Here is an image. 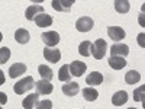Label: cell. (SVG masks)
<instances>
[{
	"label": "cell",
	"mask_w": 145,
	"mask_h": 109,
	"mask_svg": "<svg viewBox=\"0 0 145 109\" xmlns=\"http://www.w3.org/2000/svg\"><path fill=\"white\" fill-rule=\"evenodd\" d=\"M51 5L57 12H70L71 6L74 5V0H54Z\"/></svg>",
	"instance_id": "9c48e42d"
},
{
	"label": "cell",
	"mask_w": 145,
	"mask_h": 109,
	"mask_svg": "<svg viewBox=\"0 0 145 109\" xmlns=\"http://www.w3.org/2000/svg\"><path fill=\"white\" fill-rule=\"evenodd\" d=\"M78 90H80V86L76 81H68L63 86V93L65 96H76L78 93Z\"/></svg>",
	"instance_id": "ac0fdd59"
},
{
	"label": "cell",
	"mask_w": 145,
	"mask_h": 109,
	"mask_svg": "<svg viewBox=\"0 0 145 109\" xmlns=\"http://www.w3.org/2000/svg\"><path fill=\"white\" fill-rule=\"evenodd\" d=\"M33 87H35V80H33V77L28 76V77H23L22 80H19L13 86V90H15L16 95H23Z\"/></svg>",
	"instance_id": "6da1fadb"
},
{
	"label": "cell",
	"mask_w": 145,
	"mask_h": 109,
	"mask_svg": "<svg viewBox=\"0 0 145 109\" xmlns=\"http://www.w3.org/2000/svg\"><path fill=\"white\" fill-rule=\"evenodd\" d=\"M38 73L41 74L42 80H46V81H51V79L54 77V71L50 68V67H46L45 64H41L38 67Z\"/></svg>",
	"instance_id": "44dd1931"
},
{
	"label": "cell",
	"mask_w": 145,
	"mask_h": 109,
	"mask_svg": "<svg viewBox=\"0 0 145 109\" xmlns=\"http://www.w3.org/2000/svg\"><path fill=\"white\" fill-rule=\"evenodd\" d=\"M35 23L38 25L39 28H48V26H51L52 25V18L48 15V13H39L38 16H35Z\"/></svg>",
	"instance_id": "7c38bea8"
},
{
	"label": "cell",
	"mask_w": 145,
	"mask_h": 109,
	"mask_svg": "<svg viewBox=\"0 0 145 109\" xmlns=\"http://www.w3.org/2000/svg\"><path fill=\"white\" fill-rule=\"evenodd\" d=\"M139 80H141V74H139V71H137V70H129L125 74V81L128 84L139 83Z\"/></svg>",
	"instance_id": "7402d4cb"
},
{
	"label": "cell",
	"mask_w": 145,
	"mask_h": 109,
	"mask_svg": "<svg viewBox=\"0 0 145 109\" xmlns=\"http://www.w3.org/2000/svg\"><path fill=\"white\" fill-rule=\"evenodd\" d=\"M93 26H94V22H93V19L90 16H81L76 22V28L80 32H89Z\"/></svg>",
	"instance_id": "277c9868"
},
{
	"label": "cell",
	"mask_w": 145,
	"mask_h": 109,
	"mask_svg": "<svg viewBox=\"0 0 145 109\" xmlns=\"http://www.w3.org/2000/svg\"><path fill=\"white\" fill-rule=\"evenodd\" d=\"M35 89L38 95H50L52 93L54 86L46 80H39V81H35Z\"/></svg>",
	"instance_id": "52a82bcc"
},
{
	"label": "cell",
	"mask_w": 145,
	"mask_h": 109,
	"mask_svg": "<svg viewBox=\"0 0 145 109\" xmlns=\"http://www.w3.org/2000/svg\"><path fill=\"white\" fill-rule=\"evenodd\" d=\"M70 79H71L70 67H68V64H64L61 68H59V71H58V80H59V81H65V83H68V81H71Z\"/></svg>",
	"instance_id": "cb8c5ba5"
},
{
	"label": "cell",
	"mask_w": 145,
	"mask_h": 109,
	"mask_svg": "<svg viewBox=\"0 0 145 109\" xmlns=\"http://www.w3.org/2000/svg\"><path fill=\"white\" fill-rule=\"evenodd\" d=\"M2 39H3V35H2V32H0V42H2Z\"/></svg>",
	"instance_id": "4dcf8cb0"
},
{
	"label": "cell",
	"mask_w": 145,
	"mask_h": 109,
	"mask_svg": "<svg viewBox=\"0 0 145 109\" xmlns=\"http://www.w3.org/2000/svg\"><path fill=\"white\" fill-rule=\"evenodd\" d=\"M86 83L89 86H97V84L103 83V74L99 71H91L90 74L86 77Z\"/></svg>",
	"instance_id": "2e32d148"
},
{
	"label": "cell",
	"mask_w": 145,
	"mask_h": 109,
	"mask_svg": "<svg viewBox=\"0 0 145 109\" xmlns=\"http://www.w3.org/2000/svg\"><path fill=\"white\" fill-rule=\"evenodd\" d=\"M44 57L46 61L50 63H58L61 60V53L57 48H50V47H45L44 48Z\"/></svg>",
	"instance_id": "5b68a950"
},
{
	"label": "cell",
	"mask_w": 145,
	"mask_h": 109,
	"mask_svg": "<svg viewBox=\"0 0 145 109\" xmlns=\"http://www.w3.org/2000/svg\"><path fill=\"white\" fill-rule=\"evenodd\" d=\"M106 50H107V44L105 39H96L93 42V50H91V55L96 58V60H102L106 54Z\"/></svg>",
	"instance_id": "7a4b0ae2"
},
{
	"label": "cell",
	"mask_w": 145,
	"mask_h": 109,
	"mask_svg": "<svg viewBox=\"0 0 145 109\" xmlns=\"http://www.w3.org/2000/svg\"><path fill=\"white\" fill-rule=\"evenodd\" d=\"M36 109H52V102L50 99L41 100L38 105H36Z\"/></svg>",
	"instance_id": "83f0119b"
},
{
	"label": "cell",
	"mask_w": 145,
	"mask_h": 109,
	"mask_svg": "<svg viewBox=\"0 0 145 109\" xmlns=\"http://www.w3.org/2000/svg\"><path fill=\"white\" fill-rule=\"evenodd\" d=\"M41 38H42V41L45 42V47H50V48L55 47V45L59 42V35H58V32H55V31L44 32V33L41 35Z\"/></svg>",
	"instance_id": "3957f363"
},
{
	"label": "cell",
	"mask_w": 145,
	"mask_h": 109,
	"mask_svg": "<svg viewBox=\"0 0 145 109\" xmlns=\"http://www.w3.org/2000/svg\"><path fill=\"white\" fill-rule=\"evenodd\" d=\"M39 13H44V7L41 5H31L25 12V16L28 20H33L35 16H38Z\"/></svg>",
	"instance_id": "9a60e30c"
},
{
	"label": "cell",
	"mask_w": 145,
	"mask_h": 109,
	"mask_svg": "<svg viewBox=\"0 0 145 109\" xmlns=\"http://www.w3.org/2000/svg\"><path fill=\"white\" fill-rule=\"evenodd\" d=\"M70 67V73H71V76H76V77H80L81 74H84L87 70V66L86 63H83V61H72L71 64H68Z\"/></svg>",
	"instance_id": "8992f818"
},
{
	"label": "cell",
	"mask_w": 145,
	"mask_h": 109,
	"mask_svg": "<svg viewBox=\"0 0 145 109\" xmlns=\"http://www.w3.org/2000/svg\"><path fill=\"white\" fill-rule=\"evenodd\" d=\"M109 66L113 70H122L126 66V60L123 57H118V55H110V58L107 60Z\"/></svg>",
	"instance_id": "4fadbf2b"
},
{
	"label": "cell",
	"mask_w": 145,
	"mask_h": 109,
	"mask_svg": "<svg viewBox=\"0 0 145 109\" xmlns=\"http://www.w3.org/2000/svg\"><path fill=\"white\" fill-rule=\"evenodd\" d=\"M144 92H145V87H144V86L135 89V92H134V100L142 102V100H144Z\"/></svg>",
	"instance_id": "4316f807"
},
{
	"label": "cell",
	"mask_w": 145,
	"mask_h": 109,
	"mask_svg": "<svg viewBox=\"0 0 145 109\" xmlns=\"http://www.w3.org/2000/svg\"><path fill=\"white\" fill-rule=\"evenodd\" d=\"M91 50H93V42L91 41H83L78 45V53L83 57H90L91 55Z\"/></svg>",
	"instance_id": "d6986e66"
},
{
	"label": "cell",
	"mask_w": 145,
	"mask_h": 109,
	"mask_svg": "<svg viewBox=\"0 0 145 109\" xmlns=\"http://www.w3.org/2000/svg\"><path fill=\"white\" fill-rule=\"evenodd\" d=\"M110 54H112V55H118V57H123V58H125V57L129 54V48H128L126 44L118 42V44H113V45L110 47Z\"/></svg>",
	"instance_id": "8fae6325"
},
{
	"label": "cell",
	"mask_w": 145,
	"mask_h": 109,
	"mask_svg": "<svg viewBox=\"0 0 145 109\" xmlns=\"http://www.w3.org/2000/svg\"><path fill=\"white\" fill-rule=\"evenodd\" d=\"M6 103H7V96H6V93L0 92V105H6Z\"/></svg>",
	"instance_id": "f1b7e54d"
},
{
	"label": "cell",
	"mask_w": 145,
	"mask_h": 109,
	"mask_svg": "<svg viewBox=\"0 0 145 109\" xmlns=\"http://www.w3.org/2000/svg\"><path fill=\"white\" fill-rule=\"evenodd\" d=\"M38 103H39V95L38 93H31L26 98H23V100H22L23 109H33Z\"/></svg>",
	"instance_id": "30bf717a"
},
{
	"label": "cell",
	"mask_w": 145,
	"mask_h": 109,
	"mask_svg": "<svg viewBox=\"0 0 145 109\" xmlns=\"http://www.w3.org/2000/svg\"><path fill=\"white\" fill-rule=\"evenodd\" d=\"M15 39L19 42V44H28L29 39H31V35L26 29H18L15 32Z\"/></svg>",
	"instance_id": "ffe728a7"
},
{
	"label": "cell",
	"mask_w": 145,
	"mask_h": 109,
	"mask_svg": "<svg viewBox=\"0 0 145 109\" xmlns=\"http://www.w3.org/2000/svg\"><path fill=\"white\" fill-rule=\"evenodd\" d=\"M107 35H109L110 39L119 42V41H122L125 38V31L120 26H109L107 28Z\"/></svg>",
	"instance_id": "ba28073f"
},
{
	"label": "cell",
	"mask_w": 145,
	"mask_h": 109,
	"mask_svg": "<svg viewBox=\"0 0 145 109\" xmlns=\"http://www.w3.org/2000/svg\"><path fill=\"white\" fill-rule=\"evenodd\" d=\"M9 58H10V50H9V48L7 47L0 48V64L7 63Z\"/></svg>",
	"instance_id": "484cf974"
},
{
	"label": "cell",
	"mask_w": 145,
	"mask_h": 109,
	"mask_svg": "<svg viewBox=\"0 0 145 109\" xmlns=\"http://www.w3.org/2000/svg\"><path fill=\"white\" fill-rule=\"evenodd\" d=\"M129 7H131V3L128 0H116L115 2V9L119 13H128Z\"/></svg>",
	"instance_id": "d4e9b609"
},
{
	"label": "cell",
	"mask_w": 145,
	"mask_h": 109,
	"mask_svg": "<svg viewBox=\"0 0 145 109\" xmlns=\"http://www.w3.org/2000/svg\"><path fill=\"white\" fill-rule=\"evenodd\" d=\"M128 92H125V90H119V92H116L113 96H112V103L115 105V106H122V105H125L126 102H128Z\"/></svg>",
	"instance_id": "5bb4252c"
},
{
	"label": "cell",
	"mask_w": 145,
	"mask_h": 109,
	"mask_svg": "<svg viewBox=\"0 0 145 109\" xmlns=\"http://www.w3.org/2000/svg\"><path fill=\"white\" fill-rule=\"evenodd\" d=\"M128 109H137V108H128Z\"/></svg>",
	"instance_id": "1f68e13d"
},
{
	"label": "cell",
	"mask_w": 145,
	"mask_h": 109,
	"mask_svg": "<svg viewBox=\"0 0 145 109\" xmlns=\"http://www.w3.org/2000/svg\"><path fill=\"white\" fill-rule=\"evenodd\" d=\"M0 109H3V108H2V105H0Z\"/></svg>",
	"instance_id": "d6a6232c"
},
{
	"label": "cell",
	"mask_w": 145,
	"mask_h": 109,
	"mask_svg": "<svg viewBox=\"0 0 145 109\" xmlns=\"http://www.w3.org/2000/svg\"><path fill=\"white\" fill-rule=\"evenodd\" d=\"M5 80H6V77H5V73L0 70V86H2V84L5 83Z\"/></svg>",
	"instance_id": "f546056e"
},
{
	"label": "cell",
	"mask_w": 145,
	"mask_h": 109,
	"mask_svg": "<svg viewBox=\"0 0 145 109\" xmlns=\"http://www.w3.org/2000/svg\"><path fill=\"white\" fill-rule=\"evenodd\" d=\"M83 96H84V99L89 100V102H94L96 99L99 98V92L93 89V87H84L83 89Z\"/></svg>",
	"instance_id": "603a6c76"
},
{
	"label": "cell",
	"mask_w": 145,
	"mask_h": 109,
	"mask_svg": "<svg viewBox=\"0 0 145 109\" xmlns=\"http://www.w3.org/2000/svg\"><path fill=\"white\" fill-rule=\"evenodd\" d=\"M26 71V66L23 64V63H15V64H12L10 68H9V76L12 79H15L20 74H23V73Z\"/></svg>",
	"instance_id": "e0dca14e"
}]
</instances>
